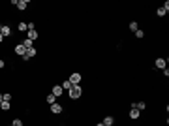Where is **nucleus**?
<instances>
[{
  "label": "nucleus",
  "mask_w": 169,
  "mask_h": 126,
  "mask_svg": "<svg viewBox=\"0 0 169 126\" xmlns=\"http://www.w3.org/2000/svg\"><path fill=\"white\" fill-rule=\"evenodd\" d=\"M0 34H2V36H11V27H9V25H2V30H0Z\"/></svg>",
  "instance_id": "nucleus-7"
},
{
  "label": "nucleus",
  "mask_w": 169,
  "mask_h": 126,
  "mask_svg": "<svg viewBox=\"0 0 169 126\" xmlns=\"http://www.w3.org/2000/svg\"><path fill=\"white\" fill-rule=\"evenodd\" d=\"M8 126H11V124H8Z\"/></svg>",
  "instance_id": "nucleus-30"
},
{
  "label": "nucleus",
  "mask_w": 169,
  "mask_h": 126,
  "mask_svg": "<svg viewBox=\"0 0 169 126\" xmlns=\"http://www.w3.org/2000/svg\"><path fill=\"white\" fill-rule=\"evenodd\" d=\"M60 87H62L64 90H70V89H71V87H73V85H71L70 81H64V83H62V85H60Z\"/></svg>",
  "instance_id": "nucleus-21"
},
{
  "label": "nucleus",
  "mask_w": 169,
  "mask_h": 126,
  "mask_svg": "<svg viewBox=\"0 0 169 126\" xmlns=\"http://www.w3.org/2000/svg\"><path fill=\"white\" fill-rule=\"evenodd\" d=\"M0 30H2V25H0Z\"/></svg>",
  "instance_id": "nucleus-29"
},
{
  "label": "nucleus",
  "mask_w": 169,
  "mask_h": 126,
  "mask_svg": "<svg viewBox=\"0 0 169 126\" xmlns=\"http://www.w3.org/2000/svg\"><path fill=\"white\" fill-rule=\"evenodd\" d=\"M68 81H70L71 85H79V83H81V73L73 72V73H71V75H70V79H68Z\"/></svg>",
  "instance_id": "nucleus-2"
},
{
  "label": "nucleus",
  "mask_w": 169,
  "mask_h": 126,
  "mask_svg": "<svg viewBox=\"0 0 169 126\" xmlns=\"http://www.w3.org/2000/svg\"><path fill=\"white\" fill-rule=\"evenodd\" d=\"M23 47H25V49H30V47H34V41L25 38V40H23Z\"/></svg>",
  "instance_id": "nucleus-14"
},
{
  "label": "nucleus",
  "mask_w": 169,
  "mask_h": 126,
  "mask_svg": "<svg viewBox=\"0 0 169 126\" xmlns=\"http://www.w3.org/2000/svg\"><path fill=\"white\" fill-rule=\"evenodd\" d=\"M134 107H135V109H139V111H141V109H145V107H147V104H145V102H143V100H141V102H137V104H135V102H134Z\"/></svg>",
  "instance_id": "nucleus-17"
},
{
  "label": "nucleus",
  "mask_w": 169,
  "mask_h": 126,
  "mask_svg": "<svg viewBox=\"0 0 169 126\" xmlns=\"http://www.w3.org/2000/svg\"><path fill=\"white\" fill-rule=\"evenodd\" d=\"M11 126H23V121L21 119H13V121H11Z\"/></svg>",
  "instance_id": "nucleus-22"
},
{
  "label": "nucleus",
  "mask_w": 169,
  "mask_h": 126,
  "mask_svg": "<svg viewBox=\"0 0 169 126\" xmlns=\"http://www.w3.org/2000/svg\"><path fill=\"white\" fill-rule=\"evenodd\" d=\"M9 107H11V105H9V102H6V100H2V102H0V109H2V111H9Z\"/></svg>",
  "instance_id": "nucleus-16"
},
{
  "label": "nucleus",
  "mask_w": 169,
  "mask_h": 126,
  "mask_svg": "<svg viewBox=\"0 0 169 126\" xmlns=\"http://www.w3.org/2000/svg\"><path fill=\"white\" fill-rule=\"evenodd\" d=\"M68 96H70L71 100H79L81 96H83V89H81V85H73L70 90H68Z\"/></svg>",
  "instance_id": "nucleus-1"
},
{
  "label": "nucleus",
  "mask_w": 169,
  "mask_h": 126,
  "mask_svg": "<svg viewBox=\"0 0 169 126\" xmlns=\"http://www.w3.org/2000/svg\"><path fill=\"white\" fill-rule=\"evenodd\" d=\"M17 30H19V32H28V25H27L25 21H21V23L17 25Z\"/></svg>",
  "instance_id": "nucleus-13"
},
{
  "label": "nucleus",
  "mask_w": 169,
  "mask_h": 126,
  "mask_svg": "<svg viewBox=\"0 0 169 126\" xmlns=\"http://www.w3.org/2000/svg\"><path fill=\"white\" fill-rule=\"evenodd\" d=\"M2 41H4V36H2V34H0V43H2Z\"/></svg>",
  "instance_id": "nucleus-26"
},
{
  "label": "nucleus",
  "mask_w": 169,
  "mask_h": 126,
  "mask_svg": "<svg viewBox=\"0 0 169 126\" xmlns=\"http://www.w3.org/2000/svg\"><path fill=\"white\" fill-rule=\"evenodd\" d=\"M15 8L21 9V11H23V9H27L28 8V0H17V6H15Z\"/></svg>",
  "instance_id": "nucleus-10"
},
{
  "label": "nucleus",
  "mask_w": 169,
  "mask_h": 126,
  "mask_svg": "<svg viewBox=\"0 0 169 126\" xmlns=\"http://www.w3.org/2000/svg\"><path fill=\"white\" fill-rule=\"evenodd\" d=\"M167 62H169V60H167V59H156V62H154V66H156V68H158V70H164V68H165V66H167Z\"/></svg>",
  "instance_id": "nucleus-4"
},
{
  "label": "nucleus",
  "mask_w": 169,
  "mask_h": 126,
  "mask_svg": "<svg viewBox=\"0 0 169 126\" xmlns=\"http://www.w3.org/2000/svg\"><path fill=\"white\" fill-rule=\"evenodd\" d=\"M135 38H137V40L145 38V30H141V28H139V30H135Z\"/></svg>",
  "instance_id": "nucleus-20"
},
{
  "label": "nucleus",
  "mask_w": 169,
  "mask_h": 126,
  "mask_svg": "<svg viewBox=\"0 0 169 126\" xmlns=\"http://www.w3.org/2000/svg\"><path fill=\"white\" fill-rule=\"evenodd\" d=\"M15 55H17V57H25V55H27V49L23 47V43L15 45Z\"/></svg>",
  "instance_id": "nucleus-5"
},
{
  "label": "nucleus",
  "mask_w": 169,
  "mask_h": 126,
  "mask_svg": "<svg viewBox=\"0 0 169 126\" xmlns=\"http://www.w3.org/2000/svg\"><path fill=\"white\" fill-rule=\"evenodd\" d=\"M96 126H105V124H103V122H98V124H96Z\"/></svg>",
  "instance_id": "nucleus-27"
},
{
  "label": "nucleus",
  "mask_w": 169,
  "mask_h": 126,
  "mask_svg": "<svg viewBox=\"0 0 169 126\" xmlns=\"http://www.w3.org/2000/svg\"><path fill=\"white\" fill-rule=\"evenodd\" d=\"M130 30H132V32L139 30V23L137 21H132V23H130Z\"/></svg>",
  "instance_id": "nucleus-19"
},
{
  "label": "nucleus",
  "mask_w": 169,
  "mask_h": 126,
  "mask_svg": "<svg viewBox=\"0 0 169 126\" xmlns=\"http://www.w3.org/2000/svg\"><path fill=\"white\" fill-rule=\"evenodd\" d=\"M62 92H64V89H62L60 85H55V87H53V90H51V94L57 96V98H58V96H62Z\"/></svg>",
  "instance_id": "nucleus-6"
},
{
  "label": "nucleus",
  "mask_w": 169,
  "mask_h": 126,
  "mask_svg": "<svg viewBox=\"0 0 169 126\" xmlns=\"http://www.w3.org/2000/svg\"><path fill=\"white\" fill-rule=\"evenodd\" d=\"M51 113H55V115L62 113V105H60V104H57V102H55V104H51Z\"/></svg>",
  "instance_id": "nucleus-8"
},
{
  "label": "nucleus",
  "mask_w": 169,
  "mask_h": 126,
  "mask_svg": "<svg viewBox=\"0 0 169 126\" xmlns=\"http://www.w3.org/2000/svg\"><path fill=\"white\" fill-rule=\"evenodd\" d=\"M139 115H141V111H139V109H132V111H130V119H134V121H135V119H139Z\"/></svg>",
  "instance_id": "nucleus-15"
},
{
  "label": "nucleus",
  "mask_w": 169,
  "mask_h": 126,
  "mask_svg": "<svg viewBox=\"0 0 169 126\" xmlns=\"http://www.w3.org/2000/svg\"><path fill=\"white\" fill-rule=\"evenodd\" d=\"M2 98H4L6 102H11V98H13V96L9 94V92H6V94H2Z\"/></svg>",
  "instance_id": "nucleus-23"
},
{
  "label": "nucleus",
  "mask_w": 169,
  "mask_h": 126,
  "mask_svg": "<svg viewBox=\"0 0 169 126\" xmlns=\"http://www.w3.org/2000/svg\"><path fill=\"white\" fill-rule=\"evenodd\" d=\"M167 11H169V2H165L164 6H160V8H158V11H156V13H158V17H164Z\"/></svg>",
  "instance_id": "nucleus-3"
},
{
  "label": "nucleus",
  "mask_w": 169,
  "mask_h": 126,
  "mask_svg": "<svg viewBox=\"0 0 169 126\" xmlns=\"http://www.w3.org/2000/svg\"><path fill=\"white\" fill-rule=\"evenodd\" d=\"M102 122H103L105 126H113V124H115V117H111V115H105Z\"/></svg>",
  "instance_id": "nucleus-9"
},
{
  "label": "nucleus",
  "mask_w": 169,
  "mask_h": 126,
  "mask_svg": "<svg viewBox=\"0 0 169 126\" xmlns=\"http://www.w3.org/2000/svg\"><path fill=\"white\" fill-rule=\"evenodd\" d=\"M2 100H4V98H2V94H0V102H2Z\"/></svg>",
  "instance_id": "nucleus-28"
},
{
  "label": "nucleus",
  "mask_w": 169,
  "mask_h": 126,
  "mask_svg": "<svg viewBox=\"0 0 169 126\" xmlns=\"http://www.w3.org/2000/svg\"><path fill=\"white\" fill-rule=\"evenodd\" d=\"M4 66H6V64H4V60L0 59V70H2V68H4Z\"/></svg>",
  "instance_id": "nucleus-25"
},
{
  "label": "nucleus",
  "mask_w": 169,
  "mask_h": 126,
  "mask_svg": "<svg viewBox=\"0 0 169 126\" xmlns=\"http://www.w3.org/2000/svg\"><path fill=\"white\" fill-rule=\"evenodd\" d=\"M36 55H38V49H36V47H30V49H27V55H25V57H28V60H30Z\"/></svg>",
  "instance_id": "nucleus-12"
},
{
  "label": "nucleus",
  "mask_w": 169,
  "mask_h": 126,
  "mask_svg": "<svg viewBox=\"0 0 169 126\" xmlns=\"http://www.w3.org/2000/svg\"><path fill=\"white\" fill-rule=\"evenodd\" d=\"M45 102H47V104H55V102H57V96L47 94V96H45Z\"/></svg>",
  "instance_id": "nucleus-18"
},
{
  "label": "nucleus",
  "mask_w": 169,
  "mask_h": 126,
  "mask_svg": "<svg viewBox=\"0 0 169 126\" xmlns=\"http://www.w3.org/2000/svg\"><path fill=\"white\" fill-rule=\"evenodd\" d=\"M27 38L34 41V40H38V38H40V34H38V30H28V32H27Z\"/></svg>",
  "instance_id": "nucleus-11"
},
{
  "label": "nucleus",
  "mask_w": 169,
  "mask_h": 126,
  "mask_svg": "<svg viewBox=\"0 0 169 126\" xmlns=\"http://www.w3.org/2000/svg\"><path fill=\"white\" fill-rule=\"evenodd\" d=\"M27 25H28V30H36V25H34V23H32V21H28Z\"/></svg>",
  "instance_id": "nucleus-24"
}]
</instances>
